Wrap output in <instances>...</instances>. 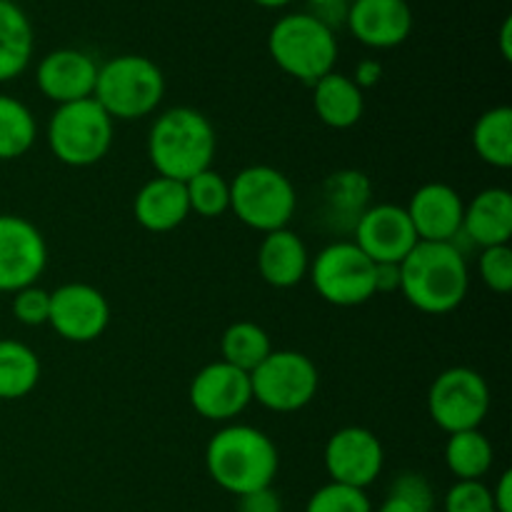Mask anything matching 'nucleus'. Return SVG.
<instances>
[{
  "mask_svg": "<svg viewBox=\"0 0 512 512\" xmlns=\"http://www.w3.org/2000/svg\"><path fill=\"white\" fill-rule=\"evenodd\" d=\"M315 198V220L320 228L345 240V235H353L360 215L370 208L373 183L363 170H335L320 183Z\"/></svg>",
  "mask_w": 512,
  "mask_h": 512,
  "instance_id": "nucleus-15",
  "label": "nucleus"
},
{
  "mask_svg": "<svg viewBox=\"0 0 512 512\" xmlns=\"http://www.w3.org/2000/svg\"><path fill=\"white\" fill-rule=\"evenodd\" d=\"M295 208L293 183L273 165H248L230 183V210L250 230L265 235L288 228Z\"/></svg>",
  "mask_w": 512,
  "mask_h": 512,
  "instance_id": "nucleus-6",
  "label": "nucleus"
},
{
  "mask_svg": "<svg viewBox=\"0 0 512 512\" xmlns=\"http://www.w3.org/2000/svg\"><path fill=\"white\" fill-rule=\"evenodd\" d=\"M428 413L448 435L478 430L490 413V388L483 375L465 365L443 370L428 390Z\"/></svg>",
  "mask_w": 512,
  "mask_h": 512,
  "instance_id": "nucleus-10",
  "label": "nucleus"
},
{
  "mask_svg": "<svg viewBox=\"0 0 512 512\" xmlns=\"http://www.w3.org/2000/svg\"><path fill=\"white\" fill-rule=\"evenodd\" d=\"M260 278L273 288H295L308 278L310 255L303 238L290 228L265 233L258 248Z\"/></svg>",
  "mask_w": 512,
  "mask_h": 512,
  "instance_id": "nucleus-22",
  "label": "nucleus"
},
{
  "mask_svg": "<svg viewBox=\"0 0 512 512\" xmlns=\"http://www.w3.org/2000/svg\"><path fill=\"white\" fill-rule=\"evenodd\" d=\"M473 148L483 163L508 170L512 165V108L495 105L485 110L473 128Z\"/></svg>",
  "mask_w": 512,
  "mask_h": 512,
  "instance_id": "nucleus-25",
  "label": "nucleus"
},
{
  "mask_svg": "<svg viewBox=\"0 0 512 512\" xmlns=\"http://www.w3.org/2000/svg\"><path fill=\"white\" fill-rule=\"evenodd\" d=\"M310 88H313V110L320 123L333 130H348L360 123L365 113V98L350 75L333 70Z\"/></svg>",
  "mask_w": 512,
  "mask_h": 512,
  "instance_id": "nucleus-23",
  "label": "nucleus"
},
{
  "mask_svg": "<svg viewBox=\"0 0 512 512\" xmlns=\"http://www.w3.org/2000/svg\"><path fill=\"white\" fill-rule=\"evenodd\" d=\"M345 25L358 43L390 50L410 38L415 18L408 0H353Z\"/></svg>",
  "mask_w": 512,
  "mask_h": 512,
  "instance_id": "nucleus-19",
  "label": "nucleus"
},
{
  "mask_svg": "<svg viewBox=\"0 0 512 512\" xmlns=\"http://www.w3.org/2000/svg\"><path fill=\"white\" fill-rule=\"evenodd\" d=\"M405 213L423 243H455V238L463 233L465 203L453 185H420L405 205Z\"/></svg>",
  "mask_w": 512,
  "mask_h": 512,
  "instance_id": "nucleus-18",
  "label": "nucleus"
},
{
  "mask_svg": "<svg viewBox=\"0 0 512 512\" xmlns=\"http://www.w3.org/2000/svg\"><path fill=\"white\" fill-rule=\"evenodd\" d=\"M35 53V30L15 0H0V83L20 78Z\"/></svg>",
  "mask_w": 512,
  "mask_h": 512,
  "instance_id": "nucleus-24",
  "label": "nucleus"
},
{
  "mask_svg": "<svg viewBox=\"0 0 512 512\" xmlns=\"http://www.w3.org/2000/svg\"><path fill=\"white\" fill-rule=\"evenodd\" d=\"M185 195H188L190 213L200 218H220L230 210V183L213 168L193 175L185 183Z\"/></svg>",
  "mask_w": 512,
  "mask_h": 512,
  "instance_id": "nucleus-30",
  "label": "nucleus"
},
{
  "mask_svg": "<svg viewBox=\"0 0 512 512\" xmlns=\"http://www.w3.org/2000/svg\"><path fill=\"white\" fill-rule=\"evenodd\" d=\"M463 233L478 248L510 245L512 195L505 188H485L465 205Z\"/></svg>",
  "mask_w": 512,
  "mask_h": 512,
  "instance_id": "nucleus-21",
  "label": "nucleus"
},
{
  "mask_svg": "<svg viewBox=\"0 0 512 512\" xmlns=\"http://www.w3.org/2000/svg\"><path fill=\"white\" fill-rule=\"evenodd\" d=\"M238 512H283V503H280L278 493L273 488H263L255 490V493L240 495Z\"/></svg>",
  "mask_w": 512,
  "mask_h": 512,
  "instance_id": "nucleus-37",
  "label": "nucleus"
},
{
  "mask_svg": "<svg viewBox=\"0 0 512 512\" xmlns=\"http://www.w3.org/2000/svg\"><path fill=\"white\" fill-rule=\"evenodd\" d=\"M380 78H383V65H380V60H360L358 65H355V73H353V83L358 85L360 90L365 88H375V85L380 83Z\"/></svg>",
  "mask_w": 512,
  "mask_h": 512,
  "instance_id": "nucleus-39",
  "label": "nucleus"
},
{
  "mask_svg": "<svg viewBox=\"0 0 512 512\" xmlns=\"http://www.w3.org/2000/svg\"><path fill=\"white\" fill-rule=\"evenodd\" d=\"M98 63L78 48H58L45 55L35 68V85L55 105L93 98Z\"/></svg>",
  "mask_w": 512,
  "mask_h": 512,
  "instance_id": "nucleus-17",
  "label": "nucleus"
},
{
  "mask_svg": "<svg viewBox=\"0 0 512 512\" xmlns=\"http://www.w3.org/2000/svg\"><path fill=\"white\" fill-rule=\"evenodd\" d=\"M38 138V123L25 103L0 93V160L23 158Z\"/></svg>",
  "mask_w": 512,
  "mask_h": 512,
  "instance_id": "nucleus-29",
  "label": "nucleus"
},
{
  "mask_svg": "<svg viewBox=\"0 0 512 512\" xmlns=\"http://www.w3.org/2000/svg\"><path fill=\"white\" fill-rule=\"evenodd\" d=\"M400 290V263H375V295Z\"/></svg>",
  "mask_w": 512,
  "mask_h": 512,
  "instance_id": "nucleus-38",
  "label": "nucleus"
},
{
  "mask_svg": "<svg viewBox=\"0 0 512 512\" xmlns=\"http://www.w3.org/2000/svg\"><path fill=\"white\" fill-rule=\"evenodd\" d=\"M320 375L313 360L298 350H273L250 373L253 400L273 413H298L318 395Z\"/></svg>",
  "mask_w": 512,
  "mask_h": 512,
  "instance_id": "nucleus-9",
  "label": "nucleus"
},
{
  "mask_svg": "<svg viewBox=\"0 0 512 512\" xmlns=\"http://www.w3.org/2000/svg\"><path fill=\"white\" fill-rule=\"evenodd\" d=\"M478 273L485 288L505 295L512 290V250L510 245H493L483 248L478 260Z\"/></svg>",
  "mask_w": 512,
  "mask_h": 512,
  "instance_id": "nucleus-33",
  "label": "nucleus"
},
{
  "mask_svg": "<svg viewBox=\"0 0 512 512\" xmlns=\"http://www.w3.org/2000/svg\"><path fill=\"white\" fill-rule=\"evenodd\" d=\"M220 353H223L225 363L250 375L273 353V343L258 323L238 320V323L225 328L223 340H220Z\"/></svg>",
  "mask_w": 512,
  "mask_h": 512,
  "instance_id": "nucleus-28",
  "label": "nucleus"
},
{
  "mask_svg": "<svg viewBox=\"0 0 512 512\" xmlns=\"http://www.w3.org/2000/svg\"><path fill=\"white\" fill-rule=\"evenodd\" d=\"M445 512H495L493 493L483 480H458L445 493Z\"/></svg>",
  "mask_w": 512,
  "mask_h": 512,
  "instance_id": "nucleus-34",
  "label": "nucleus"
},
{
  "mask_svg": "<svg viewBox=\"0 0 512 512\" xmlns=\"http://www.w3.org/2000/svg\"><path fill=\"white\" fill-rule=\"evenodd\" d=\"M305 512H373V505L365 490L330 480L328 485L315 490L313 498L305 505Z\"/></svg>",
  "mask_w": 512,
  "mask_h": 512,
  "instance_id": "nucleus-32",
  "label": "nucleus"
},
{
  "mask_svg": "<svg viewBox=\"0 0 512 512\" xmlns=\"http://www.w3.org/2000/svg\"><path fill=\"white\" fill-rule=\"evenodd\" d=\"M308 275L315 293L338 308H355L375 298V263L353 240L325 245L310 260Z\"/></svg>",
  "mask_w": 512,
  "mask_h": 512,
  "instance_id": "nucleus-8",
  "label": "nucleus"
},
{
  "mask_svg": "<svg viewBox=\"0 0 512 512\" xmlns=\"http://www.w3.org/2000/svg\"><path fill=\"white\" fill-rule=\"evenodd\" d=\"M13 315L18 323L28 328L48 323L50 315V293L40 285H28V288L13 293Z\"/></svg>",
  "mask_w": 512,
  "mask_h": 512,
  "instance_id": "nucleus-35",
  "label": "nucleus"
},
{
  "mask_svg": "<svg viewBox=\"0 0 512 512\" xmlns=\"http://www.w3.org/2000/svg\"><path fill=\"white\" fill-rule=\"evenodd\" d=\"M493 493V505L495 512H512V473L505 470L503 475L498 478L495 488L490 490Z\"/></svg>",
  "mask_w": 512,
  "mask_h": 512,
  "instance_id": "nucleus-40",
  "label": "nucleus"
},
{
  "mask_svg": "<svg viewBox=\"0 0 512 512\" xmlns=\"http://www.w3.org/2000/svg\"><path fill=\"white\" fill-rule=\"evenodd\" d=\"M350 3H353V0H350Z\"/></svg>",
  "mask_w": 512,
  "mask_h": 512,
  "instance_id": "nucleus-43",
  "label": "nucleus"
},
{
  "mask_svg": "<svg viewBox=\"0 0 512 512\" xmlns=\"http://www.w3.org/2000/svg\"><path fill=\"white\" fill-rule=\"evenodd\" d=\"M308 5V13L318 18L323 25H328L330 30H338L348 20L350 0H308Z\"/></svg>",
  "mask_w": 512,
  "mask_h": 512,
  "instance_id": "nucleus-36",
  "label": "nucleus"
},
{
  "mask_svg": "<svg viewBox=\"0 0 512 512\" xmlns=\"http://www.w3.org/2000/svg\"><path fill=\"white\" fill-rule=\"evenodd\" d=\"M495 460L493 443L478 430L453 433L445 443V465L458 480H483Z\"/></svg>",
  "mask_w": 512,
  "mask_h": 512,
  "instance_id": "nucleus-27",
  "label": "nucleus"
},
{
  "mask_svg": "<svg viewBox=\"0 0 512 512\" xmlns=\"http://www.w3.org/2000/svg\"><path fill=\"white\" fill-rule=\"evenodd\" d=\"M278 465L275 443L253 425H225L205 448L208 475L218 488L235 498L273 488Z\"/></svg>",
  "mask_w": 512,
  "mask_h": 512,
  "instance_id": "nucleus-2",
  "label": "nucleus"
},
{
  "mask_svg": "<svg viewBox=\"0 0 512 512\" xmlns=\"http://www.w3.org/2000/svg\"><path fill=\"white\" fill-rule=\"evenodd\" d=\"M250 403H253L250 375L225 360L205 365L190 383V405L200 418L213 423H228L238 418Z\"/></svg>",
  "mask_w": 512,
  "mask_h": 512,
  "instance_id": "nucleus-14",
  "label": "nucleus"
},
{
  "mask_svg": "<svg viewBox=\"0 0 512 512\" xmlns=\"http://www.w3.org/2000/svg\"><path fill=\"white\" fill-rule=\"evenodd\" d=\"M353 243L373 263H403L420 243L405 208L393 203L370 205L353 230Z\"/></svg>",
  "mask_w": 512,
  "mask_h": 512,
  "instance_id": "nucleus-16",
  "label": "nucleus"
},
{
  "mask_svg": "<svg viewBox=\"0 0 512 512\" xmlns=\"http://www.w3.org/2000/svg\"><path fill=\"white\" fill-rule=\"evenodd\" d=\"M253 3L260 5V8L273 10V8H285V5H290L293 0H253Z\"/></svg>",
  "mask_w": 512,
  "mask_h": 512,
  "instance_id": "nucleus-42",
  "label": "nucleus"
},
{
  "mask_svg": "<svg viewBox=\"0 0 512 512\" xmlns=\"http://www.w3.org/2000/svg\"><path fill=\"white\" fill-rule=\"evenodd\" d=\"M40 360L33 348L18 340H0V400H20L35 390Z\"/></svg>",
  "mask_w": 512,
  "mask_h": 512,
  "instance_id": "nucleus-26",
  "label": "nucleus"
},
{
  "mask_svg": "<svg viewBox=\"0 0 512 512\" xmlns=\"http://www.w3.org/2000/svg\"><path fill=\"white\" fill-rule=\"evenodd\" d=\"M323 460L333 483L365 490L383 473L385 450L373 430L348 425L333 433L325 445Z\"/></svg>",
  "mask_w": 512,
  "mask_h": 512,
  "instance_id": "nucleus-13",
  "label": "nucleus"
},
{
  "mask_svg": "<svg viewBox=\"0 0 512 512\" xmlns=\"http://www.w3.org/2000/svg\"><path fill=\"white\" fill-rule=\"evenodd\" d=\"M500 53L505 60H512V20L505 18L500 25Z\"/></svg>",
  "mask_w": 512,
  "mask_h": 512,
  "instance_id": "nucleus-41",
  "label": "nucleus"
},
{
  "mask_svg": "<svg viewBox=\"0 0 512 512\" xmlns=\"http://www.w3.org/2000/svg\"><path fill=\"white\" fill-rule=\"evenodd\" d=\"M48 265L43 233L20 215H0V293L35 285Z\"/></svg>",
  "mask_w": 512,
  "mask_h": 512,
  "instance_id": "nucleus-12",
  "label": "nucleus"
},
{
  "mask_svg": "<svg viewBox=\"0 0 512 512\" xmlns=\"http://www.w3.org/2000/svg\"><path fill=\"white\" fill-rule=\"evenodd\" d=\"M133 215L150 233H170L188 220L190 205L185 183L170 178H150L133 198Z\"/></svg>",
  "mask_w": 512,
  "mask_h": 512,
  "instance_id": "nucleus-20",
  "label": "nucleus"
},
{
  "mask_svg": "<svg viewBox=\"0 0 512 512\" xmlns=\"http://www.w3.org/2000/svg\"><path fill=\"white\" fill-rule=\"evenodd\" d=\"M468 288V260L455 243L420 240L400 263V293L420 313H453L463 305Z\"/></svg>",
  "mask_w": 512,
  "mask_h": 512,
  "instance_id": "nucleus-1",
  "label": "nucleus"
},
{
  "mask_svg": "<svg viewBox=\"0 0 512 512\" xmlns=\"http://www.w3.org/2000/svg\"><path fill=\"white\" fill-rule=\"evenodd\" d=\"M165 98V75L145 55H115L98 65L93 100L115 120L148 118Z\"/></svg>",
  "mask_w": 512,
  "mask_h": 512,
  "instance_id": "nucleus-4",
  "label": "nucleus"
},
{
  "mask_svg": "<svg viewBox=\"0 0 512 512\" xmlns=\"http://www.w3.org/2000/svg\"><path fill=\"white\" fill-rule=\"evenodd\" d=\"M435 510V490L428 478L420 473H400L390 483L388 495L378 512H433Z\"/></svg>",
  "mask_w": 512,
  "mask_h": 512,
  "instance_id": "nucleus-31",
  "label": "nucleus"
},
{
  "mask_svg": "<svg viewBox=\"0 0 512 512\" xmlns=\"http://www.w3.org/2000/svg\"><path fill=\"white\" fill-rule=\"evenodd\" d=\"M113 118L93 98L58 105L48 123V145L70 168H90L113 148Z\"/></svg>",
  "mask_w": 512,
  "mask_h": 512,
  "instance_id": "nucleus-7",
  "label": "nucleus"
},
{
  "mask_svg": "<svg viewBox=\"0 0 512 512\" xmlns=\"http://www.w3.org/2000/svg\"><path fill=\"white\" fill-rule=\"evenodd\" d=\"M48 325L68 343H93L108 330L110 303L88 283H65L50 293Z\"/></svg>",
  "mask_w": 512,
  "mask_h": 512,
  "instance_id": "nucleus-11",
  "label": "nucleus"
},
{
  "mask_svg": "<svg viewBox=\"0 0 512 512\" xmlns=\"http://www.w3.org/2000/svg\"><path fill=\"white\" fill-rule=\"evenodd\" d=\"M218 138L200 110L178 105L153 120L148 133V158L160 178L188 183L213 165Z\"/></svg>",
  "mask_w": 512,
  "mask_h": 512,
  "instance_id": "nucleus-3",
  "label": "nucleus"
},
{
  "mask_svg": "<svg viewBox=\"0 0 512 512\" xmlns=\"http://www.w3.org/2000/svg\"><path fill=\"white\" fill-rule=\"evenodd\" d=\"M268 50L273 63L290 78L305 85L318 83L333 73L338 63V38L335 30L305 13H288L270 28Z\"/></svg>",
  "mask_w": 512,
  "mask_h": 512,
  "instance_id": "nucleus-5",
  "label": "nucleus"
}]
</instances>
